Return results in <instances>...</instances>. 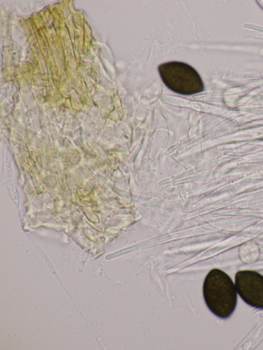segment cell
<instances>
[{
  "label": "cell",
  "mask_w": 263,
  "mask_h": 350,
  "mask_svg": "<svg viewBox=\"0 0 263 350\" xmlns=\"http://www.w3.org/2000/svg\"><path fill=\"white\" fill-rule=\"evenodd\" d=\"M158 69L163 82L173 92L189 95L204 90V84L200 76L187 64L170 62L160 64Z\"/></svg>",
  "instance_id": "cell-2"
},
{
  "label": "cell",
  "mask_w": 263,
  "mask_h": 350,
  "mask_svg": "<svg viewBox=\"0 0 263 350\" xmlns=\"http://www.w3.org/2000/svg\"><path fill=\"white\" fill-rule=\"evenodd\" d=\"M203 294L207 306L217 317L226 319L234 312L237 301L236 288L222 270L210 271L203 283Z\"/></svg>",
  "instance_id": "cell-1"
},
{
  "label": "cell",
  "mask_w": 263,
  "mask_h": 350,
  "mask_svg": "<svg viewBox=\"0 0 263 350\" xmlns=\"http://www.w3.org/2000/svg\"><path fill=\"white\" fill-rule=\"evenodd\" d=\"M235 286L248 305L263 309V276L253 270H240L235 275Z\"/></svg>",
  "instance_id": "cell-3"
}]
</instances>
